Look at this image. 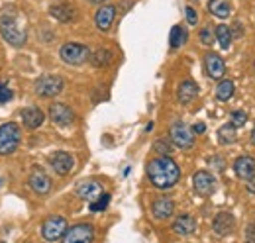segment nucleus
Masks as SVG:
<instances>
[{"label": "nucleus", "mask_w": 255, "mask_h": 243, "mask_svg": "<svg viewBox=\"0 0 255 243\" xmlns=\"http://www.w3.org/2000/svg\"><path fill=\"white\" fill-rule=\"evenodd\" d=\"M147 177H149V181L155 188L165 190V188H173L179 182L181 171L169 155H161L147 165Z\"/></svg>", "instance_id": "nucleus-1"}, {"label": "nucleus", "mask_w": 255, "mask_h": 243, "mask_svg": "<svg viewBox=\"0 0 255 243\" xmlns=\"http://www.w3.org/2000/svg\"><path fill=\"white\" fill-rule=\"evenodd\" d=\"M22 139V131L14 122L0 125V155H10L18 149Z\"/></svg>", "instance_id": "nucleus-2"}, {"label": "nucleus", "mask_w": 255, "mask_h": 243, "mask_svg": "<svg viewBox=\"0 0 255 243\" xmlns=\"http://www.w3.org/2000/svg\"><path fill=\"white\" fill-rule=\"evenodd\" d=\"M0 33L14 47H20L26 43V31L18 26V22L14 18H2L0 20Z\"/></svg>", "instance_id": "nucleus-3"}, {"label": "nucleus", "mask_w": 255, "mask_h": 243, "mask_svg": "<svg viewBox=\"0 0 255 243\" xmlns=\"http://www.w3.org/2000/svg\"><path fill=\"white\" fill-rule=\"evenodd\" d=\"M67 230H69L67 220L61 218V216H51V218H47V220L43 222V226H41V234H43V238H45L47 242H59V240H63Z\"/></svg>", "instance_id": "nucleus-4"}, {"label": "nucleus", "mask_w": 255, "mask_h": 243, "mask_svg": "<svg viewBox=\"0 0 255 243\" xmlns=\"http://www.w3.org/2000/svg\"><path fill=\"white\" fill-rule=\"evenodd\" d=\"M171 139L179 149H191L194 145V131L185 122L177 120L171 125Z\"/></svg>", "instance_id": "nucleus-5"}, {"label": "nucleus", "mask_w": 255, "mask_h": 243, "mask_svg": "<svg viewBox=\"0 0 255 243\" xmlns=\"http://www.w3.org/2000/svg\"><path fill=\"white\" fill-rule=\"evenodd\" d=\"M59 55L67 65H83L87 59H91V49L81 43H65Z\"/></svg>", "instance_id": "nucleus-6"}, {"label": "nucleus", "mask_w": 255, "mask_h": 243, "mask_svg": "<svg viewBox=\"0 0 255 243\" xmlns=\"http://www.w3.org/2000/svg\"><path fill=\"white\" fill-rule=\"evenodd\" d=\"M61 91H63V79L57 75H45V77L37 79V83H35V92L45 98L57 96Z\"/></svg>", "instance_id": "nucleus-7"}, {"label": "nucleus", "mask_w": 255, "mask_h": 243, "mask_svg": "<svg viewBox=\"0 0 255 243\" xmlns=\"http://www.w3.org/2000/svg\"><path fill=\"white\" fill-rule=\"evenodd\" d=\"M95 240V230L91 224H77L73 228L67 230L63 236L65 243H75V242H93Z\"/></svg>", "instance_id": "nucleus-8"}, {"label": "nucleus", "mask_w": 255, "mask_h": 243, "mask_svg": "<svg viewBox=\"0 0 255 243\" xmlns=\"http://www.w3.org/2000/svg\"><path fill=\"white\" fill-rule=\"evenodd\" d=\"M192 186L200 196H210L216 188V181L208 171H198L192 177Z\"/></svg>", "instance_id": "nucleus-9"}, {"label": "nucleus", "mask_w": 255, "mask_h": 243, "mask_svg": "<svg viewBox=\"0 0 255 243\" xmlns=\"http://www.w3.org/2000/svg\"><path fill=\"white\" fill-rule=\"evenodd\" d=\"M49 163H51L53 171H55L57 175H61V177L69 175V173L73 171V167H75V159H73L67 151L53 153V155L49 157Z\"/></svg>", "instance_id": "nucleus-10"}, {"label": "nucleus", "mask_w": 255, "mask_h": 243, "mask_svg": "<svg viewBox=\"0 0 255 243\" xmlns=\"http://www.w3.org/2000/svg\"><path fill=\"white\" fill-rule=\"evenodd\" d=\"M49 118L53 120V123H57V125H71L73 120H75V114H73V110L63 104V102H57V104H51V108H49Z\"/></svg>", "instance_id": "nucleus-11"}, {"label": "nucleus", "mask_w": 255, "mask_h": 243, "mask_svg": "<svg viewBox=\"0 0 255 243\" xmlns=\"http://www.w3.org/2000/svg\"><path fill=\"white\" fill-rule=\"evenodd\" d=\"M234 171H236V177L242 179V181H250L255 175V159L250 155H244V157H238L234 161Z\"/></svg>", "instance_id": "nucleus-12"}, {"label": "nucleus", "mask_w": 255, "mask_h": 243, "mask_svg": "<svg viewBox=\"0 0 255 243\" xmlns=\"http://www.w3.org/2000/svg\"><path fill=\"white\" fill-rule=\"evenodd\" d=\"M204 69L210 79H222L226 73V63L218 53H206L204 57Z\"/></svg>", "instance_id": "nucleus-13"}, {"label": "nucleus", "mask_w": 255, "mask_h": 243, "mask_svg": "<svg viewBox=\"0 0 255 243\" xmlns=\"http://www.w3.org/2000/svg\"><path fill=\"white\" fill-rule=\"evenodd\" d=\"M77 194H79V198H83V200H87V202L91 204V202H95L96 198L102 194V186L95 181L79 182V186H77Z\"/></svg>", "instance_id": "nucleus-14"}, {"label": "nucleus", "mask_w": 255, "mask_h": 243, "mask_svg": "<svg viewBox=\"0 0 255 243\" xmlns=\"http://www.w3.org/2000/svg\"><path fill=\"white\" fill-rule=\"evenodd\" d=\"M151 212H153L155 220H167V218H171L175 214V202L171 198H167V196L157 198L153 202V206H151Z\"/></svg>", "instance_id": "nucleus-15"}, {"label": "nucleus", "mask_w": 255, "mask_h": 243, "mask_svg": "<svg viewBox=\"0 0 255 243\" xmlns=\"http://www.w3.org/2000/svg\"><path fill=\"white\" fill-rule=\"evenodd\" d=\"M45 120V114L37 108V106H28L22 110V122L28 129H37Z\"/></svg>", "instance_id": "nucleus-16"}, {"label": "nucleus", "mask_w": 255, "mask_h": 243, "mask_svg": "<svg viewBox=\"0 0 255 243\" xmlns=\"http://www.w3.org/2000/svg\"><path fill=\"white\" fill-rule=\"evenodd\" d=\"M114 18H116V8H114V6H102L95 16L96 28H98L100 31L110 30V26H112Z\"/></svg>", "instance_id": "nucleus-17"}, {"label": "nucleus", "mask_w": 255, "mask_h": 243, "mask_svg": "<svg viewBox=\"0 0 255 243\" xmlns=\"http://www.w3.org/2000/svg\"><path fill=\"white\" fill-rule=\"evenodd\" d=\"M30 186H32L37 194H47L51 190V179L41 169H35L32 175H30Z\"/></svg>", "instance_id": "nucleus-18"}, {"label": "nucleus", "mask_w": 255, "mask_h": 243, "mask_svg": "<svg viewBox=\"0 0 255 243\" xmlns=\"http://www.w3.org/2000/svg\"><path fill=\"white\" fill-rule=\"evenodd\" d=\"M194 230H196V222H194L191 214H181L173 222V232L179 234V236H191Z\"/></svg>", "instance_id": "nucleus-19"}, {"label": "nucleus", "mask_w": 255, "mask_h": 243, "mask_svg": "<svg viewBox=\"0 0 255 243\" xmlns=\"http://www.w3.org/2000/svg\"><path fill=\"white\" fill-rule=\"evenodd\" d=\"M212 228H214V232H216L218 236H226V234H230V232H232V228H234V216H232V214H228V212H220L216 218H214Z\"/></svg>", "instance_id": "nucleus-20"}, {"label": "nucleus", "mask_w": 255, "mask_h": 243, "mask_svg": "<svg viewBox=\"0 0 255 243\" xmlns=\"http://www.w3.org/2000/svg\"><path fill=\"white\" fill-rule=\"evenodd\" d=\"M196 94H198V89H196V85H194L192 81H183V83L179 85L177 98H179L181 104H191L192 100L196 98Z\"/></svg>", "instance_id": "nucleus-21"}, {"label": "nucleus", "mask_w": 255, "mask_h": 243, "mask_svg": "<svg viewBox=\"0 0 255 243\" xmlns=\"http://www.w3.org/2000/svg\"><path fill=\"white\" fill-rule=\"evenodd\" d=\"M208 10H210L216 18H228L230 12H232V6H230V2H226V0H210V2H208Z\"/></svg>", "instance_id": "nucleus-22"}, {"label": "nucleus", "mask_w": 255, "mask_h": 243, "mask_svg": "<svg viewBox=\"0 0 255 243\" xmlns=\"http://www.w3.org/2000/svg\"><path fill=\"white\" fill-rule=\"evenodd\" d=\"M51 16L57 18L59 22H71L75 18V10L67 4H59V6H53L51 8Z\"/></svg>", "instance_id": "nucleus-23"}, {"label": "nucleus", "mask_w": 255, "mask_h": 243, "mask_svg": "<svg viewBox=\"0 0 255 243\" xmlns=\"http://www.w3.org/2000/svg\"><path fill=\"white\" fill-rule=\"evenodd\" d=\"M236 139H238L236 137V127L232 123H226L218 129V141L222 145H232V143H236Z\"/></svg>", "instance_id": "nucleus-24"}, {"label": "nucleus", "mask_w": 255, "mask_h": 243, "mask_svg": "<svg viewBox=\"0 0 255 243\" xmlns=\"http://www.w3.org/2000/svg\"><path fill=\"white\" fill-rule=\"evenodd\" d=\"M216 39H218V43H220V47L222 49H230V43H232V31L228 26H218L216 28Z\"/></svg>", "instance_id": "nucleus-25"}, {"label": "nucleus", "mask_w": 255, "mask_h": 243, "mask_svg": "<svg viewBox=\"0 0 255 243\" xmlns=\"http://www.w3.org/2000/svg\"><path fill=\"white\" fill-rule=\"evenodd\" d=\"M169 41H171V47H181V45L187 41V31H185V28H183V26H175V28L171 30Z\"/></svg>", "instance_id": "nucleus-26"}, {"label": "nucleus", "mask_w": 255, "mask_h": 243, "mask_svg": "<svg viewBox=\"0 0 255 243\" xmlns=\"http://www.w3.org/2000/svg\"><path fill=\"white\" fill-rule=\"evenodd\" d=\"M234 83L232 81H222L218 87H216V96H218V100H230L232 96H234Z\"/></svg>", "instance_id": "nucleus-27"}, {"label": "nucleus", "mask_w": 255, "mask_h": 243, "mask_svg": "<svg viewBox=\"0 0 255 243\" xmlns=\"http://www.w3.org/2000/svg\"><path fill=\"white\" fill-rule=\"evenodd\" d=\"M91 61H93V65H96V67H104V65H108L112 61V53L106 51V49H98L95 53H91Z\"/></svg>", "instance_id": "nucleus-28"}, {"label": "nucleus", "mask_w": 255, "mask_h": 243, "mask_svg": "<svg viewBox=\"0 0 255 243\" xmlns=\"http://www.w3.org/2000/svg\"><path fill=\"white\" fill-rule=\"evenodd\" d=\"M108 202H110V194H104V192H102L95 202H91V210H93V212H102V210L108 206Z\"/></svg>", "instance_id": "nucleus-29"}, {"label": "nucleus", "mask_w": 255, "mask_h": 243, "mask_svg": "<svg viewBox=\"0 0 255 243\" xmlns=\"http://www.w3.org/2000/svg\"><path fill=\"white\" fill-rule=\"evenodd\" d=\"M248 120V116H246V112H242V110H236V112H232V120L230 123L234 125V127H242L244 123Z\"/></svg>", "instance_id": "nucleus-30"}, {"label": "nucleus", "mask_w": 255, "mask_h": 243, "mask_svg": "<svg viewBox=\"0 0 255 243\" xmlns=\"http://www.w3.org/2000/svg\"><path fill=\"white\" fill-rule=\"evenodd\" d=\"M153 149L161 155H171L173 153V147L169 145V141H165V139H159V141H155V145H153Z\"/></svg>", "instance_id": "nucleus-31"}, {"label": "nucleus", "mask_w": 255, "mask_h": 243, "mask_svg": "<svg viewBox=\"0 0 255 243\" xmlns=\"http://www.w3.org/2000/svg\"><path fill=\"white\" fill-rule=\"evenodd\" d=\"M214 31L210 30V28H204V30L200 31V39H202V43L204 45H210V43H214Z\"/></svg>", "instance_id": "nucleus-32"}, {"label": "nucleus", "mask_w": 255, "mask_h": 243, "mask_svg": "<svg viewBox=\"0 0 255 243\" xmlns=\"http://www.w3.org/2000/svg\"><path fill=\"white\" fill-rule=\"evenodd\" d=\"M10 98H12V91H10L6 85H2V83H0V104L8 102Z\"/></svg>", "instance_id": "nucleus-33"}, {"label": "nucleus", "mask_w": 255, "mask_h": 243, "mask_svg": "<svg viewBox=\"0 0 255 243\" xmlns=\"http://www.w3.org/2000/svg\"><path fill=\"white\" fill-rule=\"evenodd\" d=\"M187 22H189L191 26H196V22H198V16H196V10H194L192 6H187Z\"/></svg>", "instance_id": "nucleus-34"}, {"label": "nucleus", "mask_w": 255, "mask_h": 243, "mask_svg": "<svg viewBox=\"0 0 255 243\" xmlns=\"http://www.w3.org/2000/svg\"><path fill=\"white\" fill-rule=\"evenodd\" d=\"M246 240L255 243V224H250V228L246 230Z\"/></svg>", "instance_id": "nucleus-35"}, {"label": "nucleus", "mask_w": 255, "mask_h": 243, "mask_svg": "<svg viewBox=\"0 0 255 243\" xmlns=\"http://www.w3.org/2000/svg\"><path fill=\"white\" fill-rule=\"evenodd\" d=\"M204 129H206V125H204V123H196V125L192 127V131H194V133H204Z\"/></svg>", "instance_id": "nucleus-36"}, {"label": "nucleus", "mask_w": 255, "mask_h": 243, "mask_svg": "<svg viewBox=\"0 0 255 243\" xmlns=\"http://www.w3.org/2000/svg\"><path fill=\"white\" fill-rule=\"evenodd\" d=\"M248 190H250L252 194H255V175L248 181Z\"/></svg>", "instance_id": "nucleus-37"}, {"label": "nucleus", "mask_w": 255, "mask_h": 243, "mask_svg": "<svg viewBox=\"0 0 255 243\" xmlns=\"http://www.w3.org/2000/svg\"><path fill=\"white\" fill-rule=\"evenodd\" d=\"M252 143L255 145V127H254V131H252Z\"/></svg>", "instance_id": "nucleus-38"}, {"label": "nucleus", "mask_w": 255, "mask_h": 243, "mask_svg": "<svg viewBox=\"0 0 255 243\" xmlns=\"http://www.w3.org/2000/svg\"><path fill=\"white\" fill-rule=\"evenodd\" d=\"M91 2H102V0H91Z\"/></svg>", "instance_id": "nucleus-39"}, {"label": "nucleus", "mask_w": 255, "mask_h": 243, "mask_svg": "<svg viewBox=\"0 0 255 243\" xmlns=\"http://www.w3.org/2000/svg\"><path fill=\"white\" fill-rule=\"evenodd\" d=\"M0 184H2V181H0Z\"/></svg>", "instance_id": "nucleus-40"}, {"label": "nucleus", "mask_w": 255, "mask_h": 243, "mask_svg": "<svg viewBox=\"0 0 255 243\" xmlns=\"http://www.w3.org/2000/svg\"><path fill=\"white\" fill-rule=\"evenodd\" d=\"M254 67H255V65H254Z\"/></svg>", "instance_id": "nucleus-41"}]
</instances>
